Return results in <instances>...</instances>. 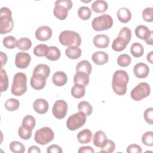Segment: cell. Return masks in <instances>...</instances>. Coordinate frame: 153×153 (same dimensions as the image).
I'll list each match as a JSON object with an SVG mask.
<instances>
[{"instance_id": "obj_1", "label": "cell", "mask_w": 153, "mask_h": 153, "mask_svg": "<svg viewBox=\"0 0 153 153\" xmlns=\"http://www.w3.org/2000/svg\"><path fill=\"white\" fill-rule=\"evenodd\" d=\"M129 81L127 72L124 70H117L113 74L112 87L114 92L119 96L127 92V85Z\"/></svg>"}, {"instance_id": "obj_2", "label": "cell", "mask_w": 153, "mask_h": 153, "mask_svg": "<svg viewBox=\"0 0 153 153\" xmlns=\"http://www.w3.org/2000/svg\"><path fill=\"white\" fill-rule=\"evenodd\" d=\"M14 27L12 13L10 8L2 7L0 10V33L2 35L10 32Z\"/></svg>"}, {"instance_id": "obj_3", "label": "cell", "mask_w": 153, "mask_h": 153, "mask_svg": "<svg viewBox=\"0 0 153 153\" xmlns=\"http://www.w3.org/2000/svg\"><path fill=\"white\" fill-rule=\"evenodd\" d=\"M27 76L23 72L16 73L13 80L11 91L16 96H20L27 91Z\"/></svg>"}, {"instance_id": "obj_4", "label": "cell", "mask_w": 153, "mask_h": 153, "mask_svg": "<svg viewBox=\"0 0 153 153\" xmlns=\"http://www.w3.org/2000/svg\"><path fill=\"white\" fill-rule=\"evenodd\" d=\"M60 44L68 47H79L81 44V38L78 33L73 30L62 31L59 36Z\"/></svg>"}, {"instance_id": "obj_5", "label": "cell", "mask_w": 153, "mask_h": 153, "mask_svg": "<svg viewBox=\"0 0 153 153\" xmlns=\"http://www.w3.org/2000/svg\"><path fill=\"white\" fill-rule=\"evenodd\" d=\"M113 19L109 14H102L94 18L91 26L96 31H103L110 29L113 25Z\"/></svg>"}, {"instance_id": "obj_6", "label": "cell", "mask_w": 153, "mask_h": 153, "mask_svg": "<svg viewBox=\"0 0 153 153\" xmlns=\"http://www.w3.org/2000/svg\"><path fill=\"white\" fill-rule=\"evenodd\" d=\"M54 133L48 127H44L37 130L35 133V141L41 145H45L53 140Z\"/></svg>"}, {"instance_id": "obj_7", "label": "cell", "mask_w": 153, "mask_h": 153, "mask_svg": "<svg viewBox=\"0 0 153 153\" xmlns=\"http://www.w3.org/2000/svg\"><path fill=\"white\" fill-rule=\"evenodd\" d=\"M150 93L151 88L149 84L146 82H142L131 90L130 96L133 100L140 101L149 96Z\"/></svg>"}, {"instance_id": "obj_8", "label": "cell", "mask_w": 153, "mask_h": 153, "mask_svg": "<svg viewBox=\"0 0 153 153\" xmlns=\"http://www.w3.org/2000/svg\"><path fill=\"white\" fill-rule=\"evenodd\" d=\"M86 115L82 112H78L69 117L66 121V127L71 131H74L82 127L86 122Z\"/></svg>"}, {"instance_id": "obj_9", "label": "cell", "mask_w": 153, "mask_h": 153, "mask_svg": "<svg viewBox=\"0 0 153 153\" xmlns=\"http://www.w3.org/2000/svg\"><path fill=\"white\" fill-rule=\"evenodd\" d=\"M134 32L138 38L145 40L147 44L151 45L153 44V32L147 26L142 25H139L136 27Z\"/></svg>"}, {"instance_id": "obj_10", "label": "cell", "mask_w": 153, "mask_h": 153, "mask_svg": "<svg viewBox=\"0 0 153 153\" xmlns=\"http://www.w3.org/2000/svg\"><path fill=\"white\" fill-rule=\"evenodd\" d=\"M68 112V104L63 100H56L53 106L52 112L57 119L60 120L65 117Z\"/></svg>"}, {"instance_id": "obj_11", "label": "cell", "mask_w": 153, "mask_h": 153, "mask_svg": "<svg viewBox=\"0 0 153 153\" xmlns=\"http://www.w3.org/2000/svg\"><path fill=\"white\" fill-rule=\"evenodd\" d=\"M31 61V56L27 53L19 52L15 57V65L20 69H26Z\"/></svg>"}, {"instance_id": "obj_12", "label": "cell", "mask_w": 153, "mask_h": 153, "mask_svg": "<svg viewBox=\"0 0 153 153\" xmlns=\"http://www.w3.org/2000/svg\"><path fill=\"white\" fill-rule=\"evenodd\" d=\"M47 78L39 74L33 73L30 78V86L35 90H40L43 89L46 85Z\"/></svg>"}, {"instance_id": "obj_13", "label": "cell", "mask_w": 153, "mask_h": 153, "mask_svg": "<svg viewBox=\"0 0 153 153\" xmlns=\"http://www.w3.org/2000/svg\"><path fill=\"white\" fill-rule=\"evenodd\" d=\"M52 30L48 26H41L35 31V37L41 41H46L51 38Z\"/></svg>"}, {"instance_id": "obj_14", "label": "cell", "mask_w": 153, "mask_h": 153, "mask_svg": "<svg viewBox=\"0 0 153 153\" xmlns=\"http://www.w3.org/2000/svg\"><path fill=\"white\" fill-rule=\"evenodd\" d=\"M133 72L137 78H145L149 74V68L148 66L144 63H138L134 65Z\"/></svg>"}, {"instance_id": "obj_15", "label": "cell", "mask_w": 153, "mask_h": 153, "mask_svg": "<svg viewBox=\"0 0 153 153\" xmlns=\"http://www.w3.org/2000/svg\"><path fill=\"white\" fill-rule=\"evenodd\" d=\"M49 105L48 102L42 98L36 99L33 103L34 111L39 114H45L48 110Z\"/></svg>"}, {"instance_id": "obj_16", "label": "cell", "mask_w": 153, "mask_h": 153, "mask_svg": "<svg viewBox=\"0 0 153 153\" xmlns=\"http://www.w3.org/2000/svg\"><path fill=\"white\" fill-rule=\"evenodd\" d=\"M93 44L98 48H107L109 44V38L105 34H99L94 36Z\"/></svg>"}, {"instance_id": "obj_17", "label": "cell", "mask_w": 153, "mask_h": 153, "mask_svg": "<svg viewBox=\"0 0 153 153\" xmlns=\"http://www.w3.org/2000/svg\"><path fill=\"white\" fill-rule=\"evenodd\" d=\"M130 42L128 40L121 36H118L112 42V48L117 52H120L124 50L128 44Z\"/></svg>"}, {"instance_id": "obj_18", "label": "cell", "mask_w": 153, "mask_h": 153, "mask_svg": "<svg viewBox=\"0 0 153 153\" xmlns=\"http://www.w3.org/2000/svg\"><path fill=\"white\" fill-rule=\"evenodd\" d=\"M67 81V75L63 71H57L53 74L52 76L53 83L57 87L63 86L66 84Z\"/></svg>"}, {"instance_id": "obj_19", "label": "cell", "mask_w": 153, "mask_h": 153, "mask_svg": "<svg viewBox=\"0 0 153 153\" xmlns=\"http://www.w3.org/2000/svg\"><path fill=\"white\" fill-rule=\"evenodd\" d=\"M92 60L97 65H103L109 60V56L105 51H96L92 54Z\"/></svg>"}, {"instance_id": "obj_20", "label": "cell", "mask_w": 153, "mask_h": 153, "mask_svg": "<svg viewBox=\"0 0 153 153\" xmlns=\"http://www.w3.org/2000/svg\"><path fill=\"white\" fill-rule=\"evenodd\" d=\"M107 136L102 130H99L94 133L93 138V144L95 146L102 148L107 140Z\"/></svg>"}, {"instance_id": "obj_21", "label": "cell", "mask_w": 153, "mask_h": 153, "mask_svg": "<svg viewBox=\"0 0 153 153\" xmlns=\"http://www.w3.org/2000/svg\"><path fill=\"white\" fill-rule=\"evenodd\" d=\"M92 137V132L88 128H85L80 131L77 134V140L82 144L90 143L93 139Z\"/></svg>"}, {"instance_id": "obj_22", "label": "cell", "mask_w": 153, "mask_h": 153, "mask_svg": "<svg viewBox=\"0 0 153 153\" xmlns=\"http://www.w3.org/2000/svg\"><path fill=\"white\" fill-rule=\"evenodd\" d=\"M117 17L120 22L123 23H127L131 20V11L127 8L122 7L117 11Z\"/></svg>"}, {"instance_id": "obj_23", "label": "cell", "mask_w": 153, "mask_h": 153, "mask_svg": "<svg viewBox=\"0 0 153 153\" xmlns=\"http://www.w3.org/2000/svg\"><path fill=\"white\" fill-rule=\"evenodd\" d=\"M108 4L106 1L96 0L91 4V10L97 13H103L107 11Z\"/></svg>"}, {"instance_id": "obj_24", "label": "cell", "mask_w": 153, "mask_h": 153, "mask_svg": "<svg viewBox=\"0 0 153 153\" xmlns=\"http://www.w3.org/2000/svg\"><path fill=\"white\" fill-rule=\"evenodd\" d=\"M90 81L89 75L83 72L77 71L74 76V82L75 84H81L85 86L87 85Z\"/></svg>"}, {"instance_id": "obj_25", "label": "cell", "mask_w": 153, "mask_h": 153, "mask_svg": "<svg viewBox=\"0 0 153 153\" xmlns=\"http://www.w3.org/2000/svg\"><path fill=\"white\" fill-rule=\"evenodd\" d=\"M85 86L81 84H75L72 87L71 93L76 99H80L84 97L85 93Z\"/></svg>"}, {"instance_id": "obj_26", "label": "cell", "mask_w": 153, "mask_h": 153, "mask_svg": "<svg viewBox=\"0 0 153 153\" xmlns=\"http://www.w3.org/2000/svg\"><path fill=\"white\" fill-rule=\"evenodd\" d=\"M68 10L60 5H55L54 10H53V13L54 16L60 20H64L66 19L68 14Z\"/></svg>"}, {"instance_id": "obj_27", "label": "cell", "mask_w": 153, "mask_h": 153, "mask_svg": "<svg viewBox=\"0 0 153 153\" xmlns=\"http://www.w3.org/2000/svg\"><path fill=\"white\" fill-rule=\"evenodd\" d=\"M81 54V49L78 47H69L65 50V54L70 59H78L80 57Z\"/></svg>"}, {"instance_id": "obj_28", "label": "cell", "mask_w": 153, "mask_h": 153, "mask_svg": "<svg viewBox=\"0 0 153 153\" xmlns=\"http://www.w3.org/2000/svg\"><path fill=\"white\" fill-rule=\"evenodd\" d=\"M76 72L81 71L87 74L88 75L91 74L92 66L91 63L86 60H83L80 61L76 66Z\"/></svg>"}, {"instance_id": "obj_29", "label": "cell", "mask_w": 153, "mask_h": 153, "mask_svg": "<svg viewBox=\"0 0 153 153\" xmlns=\"http://www.w3.org/2000/svg\"><path fill=\"white\" fill-rule=\"evenodd\" d=\"M36 124V121L34 117L32 115L25 116L22 121V126L27 130L32 131Z\"/></svg>"}, {"instance_id": "obj_30", "label": "cell", "mask_w": 153, "mask_h": 153, "mask_svg": "<svg viewBox=\"0 0 153 153\" xmlns=\"http://www.w3.org/2000/svg\"><path fill=\"white\" fill-rule=\"evenodd\" d=\"M130 53L134 57H140L144 54V48L143 45L139 42L132 44L130 47Z\"/></svg>"}, {"instance_id": "obj_31", "label": "cell", "mask_w": 153, "mask_h": 153, "mask_svg": "<svg viewBox=\"0 0 153 153\" xmlns=\"http://www.w3.org/2000/svg\"><path fill=\"white\" fill-rule=\"evenodd\" d=\"M61 53L60 50L56 46L49 47L48 52L45 57L51 61H56L60 57Z\"/></svg>"}, {"instance_id": "obj_32", "label": "cell", "mask_w": 153, "mask_h": 153, "mask_svg": "<svg viewBox=\"0 0 153 153\" xmlns=\"http://www.w3.org/2000/svg\"><path fill=\"white\" fill-rule=\"evenodd\" d=\"M78 109L79 112H83L86 116H90L93 112V107L87 101H81L78 104Z\"/></svg>"}, {"instance_id": "obj_33", "label": "cell", "mask_w": 153, "mask_h": 153, "mask_svg": "<svg viewBox=\"0 0 153 153\" xmlns=\"http://www.w3.org/2000/svg\"><path fill=\"white\" fill-rule=\"evenodd\" d=\"M32 42L30 39L27 37H23L17 40V47L22 51H26L30 48Z\"/></svg>"}, {"instance_id": "obj_34", "label": "cell", "mask_w": 153, "mask_h": 153, "mask_svg": "<svg viewBox=\"0 0 153 153\" xmlns=\"http://www.w3.org/2000/svg\"><path fill=\"white\" fill-rule=\"evenodd\" d=\"M33 73H37V74H41L45 76L47 78L50 74V68L47 65L40 63L37 65L35 67L33 71Z\"/></svg>"}, {"instance_id": "obj_35", "label": "cell", "mask_w": 153, "mask_h": 153, "mask_svg": "<svg viewBox=\"0 0 153 153\" xmlns=\"http://www.w3.org/2000/svg\"><path fill=\"white\" fill-rule=\"evenodd\" d=\"M4 106L8 111H14L19 109L20 106V102L16 99L10 98L5 101Z\"/></svg>"}, {"instance_id": "obj_36", "label": "cell", "mask_w": 153, "mask_h": 153, "mask_svg": "<svg viewBox=\"0 0 153 153\" xmlns=\"http://www.w3.org/2000/svg\"><path fill=\"white\" fill-rule=\"evenodd\" d=\"M49 50V47L45 44H41L36 45L33 49V54L38 57L46 56Z\"/></svg>"}, {"instance_id": "obj_37", "label": "cell", "mask_w": 153, "mask_h": 153, "mask_svg": "<svg viewBox=\"0 0 153 153\" xmlns=\"http://www.w3.org/2000/svg\"><path fill=\"white\" fill-rule=\"evenodd\" d=\"M8 78L5 70L1 69V76H0V87L1 92L5 91L8 88Z\"/></svg>"}, {"instance_id": "obj_38", "label": "cell", "mask_w": 153, "mask_h": 153, "mask_svg": "<svg viewBox=\"0 0 153 153\" xmlns=\"http://www.w3.org/2000/svg\"><path fill=\"white\" fill-rule=\"evenodd\" d=\"M78 15L82 20H88L91 16V10L86 6H82L78 10Z\"/></svg>"}, {"instance_id": "obj_39", "label": "cell", "mask_w": 153, "mask_h": 153, "mask_svg": "<svg viewBox=\"0 0 153 153\" xmlns=\"http://www.w3.org/2000/svg\"><path fill=\"white\" fill-rule=\"evenodd\" d=\"M17 39L11 35L5 37L2 40L4 46L8 49H13L17 46Z\"/></svg>"}, {"instance_id": "obj_40", "label": "cell", "mask_w": 153, "mask_h": 153, "mask_svg": "<svg viewBox=\"0 0 153 153\" xmlns=\"http://www.w3.org/2000/svg\"><path fill=\"white\" fill-rule=\"evenodd\" d=\"M10 149L14 153H23L25 152L24 145L19 141H13L10 144Z\"/></svg>"}, {"instance_id": "obj_41", "label": "cell", "mask_w": 153, "mask_h": 153, "mask_svg": "<svg viewBox=\"0 0 153 153\" xmlns=\"http://www.w3.org/2000/svg\"><path fill=\"white\" fill-rule=\"evenodd\" d=\"M117 64L121 67L128 66L131 62L130 56L127 54H123L120 55L117 60Z\"/></svg>"}, {"instance_id": "obj_42", "label": "cell", "mask_w": 153, "mask_h": 153, "mask_svg": "<svg viewBox=\"0 0 153 153\" xmlns=\"http://www.w3.org/2000/svg\"><path fill=\"white\" fill-rule=\"evenodd\" d=\"M142 143L148 146H152L153 145V132L148 131L145 132L142 136Z\"/></svg>"}, {"instance_id": "obj_43", "label": "cell", "mask_w": 153, "mask_h": 153, "mask_svg": "<svg viewBox=\"0 0 153 153\" xmlns=\"http://www.w3.org/2000/svg\"><path fill=\"white\" fill-rule=\"evenodd\" d=\"M115 144L112 140L107 139L105 144L101 148L100 152L112 153L115 151Z\"/></svg>"}, {"instance_id": "obj_44", "label": "cell", "mask_w": 153, "mask_h": 153, "mask_svg": "<svg viewBox=\"0 0 153 153\" xmlns=\"http://www.w3.org/2000/svg\"><path fill=\"white\" fill-rule=\"evenodd\" d=\"M143 19L147 22H152L153 21V10L152 7H147L145 8L142 13Z\"/></svg>"}, {"instance_id": "obj_45", "label": "cell", "mask_w": 153, "mask_h": 153, "mask_svg": "<svg viewBox=\"0 0 153 153\" xmlns=\"http://www.w3.org/2000/svg\"><path fill=\"white\" fill-rule=\"evenodd\" d=\"M32 131H29L25 129L22 125L19 127L18 130V134L19 137L23 140H28L32 136Z\"/></svg>"}, {"instance_id": "obj_46", "label": "cell", "mask_w": 153, "mask_h": 153, "mask_svg": "<svg viewBox=\"0 0 153 153\" xmlns=\"http://www.w3.org/2000/svg\"><path fill=\"white\" fill-rule=\"evenodd\" d=\"M143 117L146 122L152 125L153 124V108L152 107L147 108L143 113Z\"/></svg>"}, {"instance_id": "obj_47", "label": "cell", "mask_w": 153, "mask_h": 153, "mask_svg": "<svg viewBox=\"0 0 153 153\" xmlns=\"http://www.w3.org/2000/svg\"><path fill=\"white\" fill-rule=\"evenodd\" d=\"M127 152L128 153H141L142 148L137 144H131L127 146Z\"/></svg>"}, {"instance_id": "obj_48", "label": "cell", "mask_w": 153, "mask_h": 153, "mask_svg": "<svg viewBox=\"0 0 153 153\" xmlns=\"http://www.w3.org/2000/svg\"><path fill=\"white\" fill-rule=\"evenodd\" d=\"M72 2L71 0H57L55 2V5H60L66 7L68 10H70L72 7Z\"/></svg>"}, {"instance_id": "obj_49", "label": "cell", "mask_w": 153, "mask_h": 153, "mask_svg": "<svg viewBox=\"0 0 153 153\" xmlns=\"http://www.w3.org/2000/svg\"><path fill=\"white\" fill-rule=\"evenodd\" d=\"M63 152L61 147L57 145H51L47 149V153H62Z\"/></svg>"}, {"instance_id": "obj_50", "label": "cell", "mask_w": 153, "mask_h": 153, "mask_svg": "<svg viewBox=\"0 0 153 153\" xmlns=\"http://www.w3.org/2000/svg\"><path fill=\"white\" fill-rule=\"evenodd\" d=\"M78 152H79V153H87V152L94 153V150L91 146H81V147H80L79 148L78 151Z\"/></svg>"}, {"instance_id": "obj_51", "label": "cell", "mask_w": 153, "mask_h": 153, "mask_svg": "<svg viewBox=\"0 0 153 153\" xmlns=\"http://www.w3.org/2000/svg\"><path fill=\"white\" fill-rule=\"evenodd\" d=\"M0 56H1V69H2L3 66L7 63L8 57H7V55L2 51L0 52Z\"/></svg>"}, {"instance_id": "obj_52", "label": "cell", "mask_w": 153, "mask_h": 153, "mask_svg": "<svg viewBox=\"0 0 153 153\" xmlns=\"http://www.w3.org/2000/svg\"><path fill=\"white\" fill-rule=\"evenodd\" d=\"M41 149H39V148L35 146V145L31 146L28 149V152L29 153H34V152L41 153Z\"/></svg>"}, {"instance_id": "obj_53", "label": "cell", "mask_w": 153, "mask_h": 153, "mask_svg": "<svg viewBox=\"0 0 153 153\" xmlns=\"http://www.w3.org/2000/svg\"><path fill=\"white\" fill-rule=\"evenodd\" d=\"M152 54H153V51H150L146 56V59L150 63H152L153 61H152Z\"/></svg>"}]
</instances>
